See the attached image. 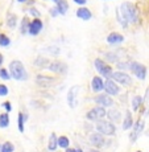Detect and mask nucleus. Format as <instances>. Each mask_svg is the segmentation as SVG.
I'll return each mask as SVG.
<instances>
[{
    "label": "nucleus",
    "instance_id": "nucleus-1",
    "mask_svg": "<svg viewBox=\"0 0 149 152\" xmlns=\"http://www.w3.org/2000/svg\"><path fill=\"white\" fill-rule=\"evenodd\" d=\"M9 70H11V75L15 78L16 81H25L27 80V72L25 68L20 61H12L9 64Z\"/></svg>",
    "mask_w": 149,
    "mask_h": 152
},
{
    "label": "nucleus",
    "instance_id": "nucleus-2",
    "mask_svg": "<svg viewBox=\"0 0 149 152\" xmlns=\"http://www.w3.org/2000/svg\"><path fill=\"white\" fill-rule=\"evenodd\" d=\"M120 12L121 16L124 17L127 21L129 23H136L137 21V12H136V7L132 4V3H123L120 7Z\"/></svg>",
    "mask_w": 149,
    "mask_h": 152
},
{
    "label": "nucleus",
    "instance_id": "nucleus-3",
    "mask_svg": "<svg viewBox=\"0 0 149 152\" xmlns=\"http://www.w3.org/2000/svg\"><path fill=\"white\" fill-rule=\"evenodd\" d=\"M96 130L99 134L102 135H107V136H112L116 132V127L113 126V123L111 122H106V121H99L96 123Z\"/></svg>",
    "mask_w": 149,
    "mask_h": 152
},
{
    "label": "nucleus",
    "instance_id": "nucleus-4",
    "mask_svg": "<svg viewBox=\"0 0 149 152\" xmlns=\"http://www.w3.org/2000/svg\"><path fill=\"white\" fill-rule=\"evenodd\" d=\"M87 119H90V121H102V119L106 116V109L102 106H98V107H94V109H91L87 113Z\"/></svg>",
    "mask_w": 149,
    "mask_h": 152
},
{
    "label": "nucleus",
    "instance_id": "nucleus-5",
    "mask_svg": "<svg viewBox=\"0 0 149 152\" xmlns=\"http://www.w3.org/2000/svg\"><path fill=\"white\" fill-rule=\"evenodd\" d=\"M94 66L96 68V70H98L99 73H100L103 77H112V69H111V66L108 65H106V62L104 61H102V60H95L94 61Z\"/></svg>",
    "mask_w": 149,
    "mask_h": 152
},
{
    "label": "nucleus",
    "instance_id": "nucleus-6",
    "mask_svg": "<svg viewBox=\"0 0 149 152\" xmlns=\"http://www.w3.org/2000/svg\"><path fill=\"white\" fill-rule=\"evenodd\" d=\"M131 70H132L133 74H135L139 80H144L145 75H147V69L140 62H131Z\"/></svg>",
    "mask_w": 149,
    "mask_h": 152
},
{
    "label": "nucleus",
    "instance_id": "nucleus-7",
    "mask_svg": "<svg viewBox=\"0 0 149 152\" xmlns=\"http://www.w3.org/2000/svg\"><path fill=\"white\" fill-rule=\"evenodd\" d=\"M95 103H98L102 107H110L113 104V101L108 94H100L98 97H95Z\"/></svg>",
    "mask_w": 149,
    "mask_h": 152
},
{
    "label": "nucleus",
    "instance_id": "nucleus-8",
    "mask_svg": "<svg viewBox=\"0 0 149 152\" xmlns=\"http://www.w3.org/2000/svg\"><path fill=\"white\" fill-rule=\"evenodd\" d=\"M104 90H106V94H108V95H118L119 91H120L119 86L111 80H107L104 82Z\"/></svg>",
    "mask_w": 149,
    "mask_h": 152
},
{
    "label": "nucleus",
    "instance_id": "nucleus-9",
    "mask_svg": "<svg viewBox=\"0 0 149 152\" xmlns=\"http://www.w3.org/2000/svg\"><path fill=\"white\" fill-rule=\"evenodd\" d=\"M112 78L116 81V82L121 83V85H131V77L127 74V73H123V72H116L112 74Z\"/></svg>",
    "mask_w": 149,
    "mask_h": 152
},
{
    "label": "nucleus",
    "instance_id": "nucleus-10",
    "mask_svg": "<svg viewBox=\"0 0 149 152\" xmlns=\"http://www.w3.org/2000/svg\"><path fill=\"white\" fill-rule=\"evenodd\" d=\"M36 80H37V85H40V86H42V87H50V86H53V85L55 83L54 78L48 77V75H41V74H39Z\"/></svg>",
    "mask_w": 149,
    "mask_h": 152
},
{
    "label": "nucleus",
    "instance_id": "nucleus-11",
    "mask_svg": "<svg viewBox=\"0 0 149 152\" xmlns=\"http://www.w3.org/2000/svg\"><path fill=\"white\" fill-rule=\"evenodd\" d=\"M78 90H79V86H75L71 87L68 94V101H69V106L70 107H74L77 104V94H78Z\"/></svg>",
    "mask_w": 149,
    "mask_h": 152
},
{
    "label": "nucleus",
    "instance_id": "nucleus-12",
    "mask_svg": "<svg viewBox=\"0 0 149 152\" xmlns=\"http://www.w3.org/2000/svg\"><path fill=\"white\" fill-rule=\"evenodd\" d=\"M49 70L53 73H65L66 72V65L61 61H54L49 65Z\"/></svg>",
    "mask_w": 149,
    "mask_h": 152
},
{
    "label": "nucleus",
    "instance_id": "nucleus-13",
    "mask_svg": "<svg viewBox=\"0 0 149 152\" xmlns=\"http://www.w3.org/2000/svg\"><path fill=\"white\" fill-rule=\"evenodd\" d=\"M42 29V23H41L40 19H34L33 21L31 23V27H29V33L36 36V34L40 33V31Z\"/></svg>",
    "mask_w": 149,
    "mask_h": 152
},
{
    "label": "nucleus",
    "instance_id": "nucleus-14",
    "mask_svg": "<svg viewBox=\"0 0 149 152\" xmlns=\"http://www.w3.org/2000/svg\"><path fill=\"white\" fill-rule=\"evenodd\" d=\"M90 143L94 147H102L104 144V138L102 134H91L90 135Z\"/></svg>",
    "mask_w": 149,
    "mask_h": 152
},
{
    "label": "nucleus",
    "instance_id": "nucleus-15",
    "mask_svg": "<svg viewBox=\"0 0 149 152\" xmlns=\"http://www.w3.org/2000/svg\"><path fill=\"white\" fill-rule=\"evenodd\" d=\"M91 89H92V91H95V93L102 91V90L104 89L103 80H102L100 77H94L92 81H91Z\"/></svg>",
    "mask_w": 149,
    "mask_h": 152
},
{
    "label": "nucleus",
    "instance_id": "nucleus-16",
    "mask_svg": "<svg viewBox=\"0 0 149 152\" xmlns=\"http://www.w3.org/2000/svg\"><path fill=\"white\" fill-rule=\"evenodd\" d=\"M123 41H124V37H123L120 33H116V32H112V33L108 34V37H107V42H110V44H119Z\"/></svg>",
    "mask_w": 149,
    "mask_h": 152
},
{
    "label": "nucleus",
    "instance_id": "nucleus-17",
    "mask_svg": "<svg viewBox=\"0 0 149 152\" xmlns=\"http://www.w3.org/2000/svg\"><path fill=\"white\" fill-rule=\"evenodd\" d=\"M77 16L79 17V19H82V20H90L91 19V12H90L87 8L82 7V8H79V10L77 11Z\"/></svg>",
    "mask_w": 149,
    "mask_h": 152
},
{
    "label": "nucleus",
    "instance_id": "nucleus-18",
    "mask_svg": "<svg viewBox=\"0 0 149 152\" xmlns=\"http://www.w3.org/2000/svg\"><path fill=\"white\" fill-rule=\"evenodd\" d=\"M142 128H144V122L142 121H140L139 123H137L136 126H135V130H133V132H132V135H131V139L132 140H135L137 136L140 135V132L142 131Z\"/></svg>",
    "mask_w": 149,
    "mask_h": 152
},
{
    "label": "nucleus",
    "instance_id": "nucleus-19",
    "mask_svg": "<svg viewBox=\"0 0 149 152\" xmlns=\"http://www.w3.org/2000/svg\"><path fill=\"white\" fill-rule=\"evenodd\" d=\"M133 124V121H132V115H131L129 111H127L125 114V118H124V123H123V128L124 130H129Z\"/></svg>",
    "mask_w": 149,
    "mask_h": 152
},
{
    "label": "nucleus",
    "instance_id": "nucleus-20",
    "mask_svg": "<svg viewBox=\"0 0 149 152\" xmlns=\"http://www.w3.org/2000/svg\"><path fill=\"white\" fill-rule=\"evenodd\" d=\"M68 8H69V5H68V1H66V0H58L57 10L61 15H65L66 11H68Z\"/></svg>",
    "mask_w": 149,
    "mask_h": 152
},
{
    "label": "nucleus",
    "instance_id": "nucleus-21",
    "mask_svg": "<svg viewBox=\"0 0 149 152\" xmlns=\"http://www.w3.org/2000/svg\"><path fill=\"white\" fill-rule=\"evenodd\" d=\"M58 147V138L55 136V134H52L50 138H49V145L48 148L50 151H55V148Z\"/></svg>",
    "mask_w": 149,
    "mask_h": 152
},
{
    "label": "nucleus",
    "instance_id": "nucleus-22",
    "mask_svg": "<svg viewBox=\"0 0 149 152\" xmlns=\"http://www.w3.org/2000/svg\"><path fill=\"white\" fill-rule=\"evenodd\" d=\"M107 115H108L110 121H112V122H119L120 121V118H121L120 113H119L118 110H111V111L107 113Z\"/></svg>",
    "mask_w": 149,
    "mask_h": 152
},
{
    "label": "nucleus",
    "instance_id": "nucleus-23",
    "mask_svg": "<svg viewBox=\"0 0 149 152\" xmlns=\"http://www.w3.org/2000/svg\"><path fill=\"white\" fill-rule=\"evenodd\" d=\"M69 144H70V142H69L68 136H60V138H58V147L66 148V150H68Z\"/></svg>",
    "mask_w": 149,
    "mask_h": 152
},
{
    "label": "nucleus",
    "instance_id": "nucleus-24",
    "mask_svg": "<svg viewBox=\"0 0 149 152\" xmlns=\"http://www.w3.org/2000/svg\"><path fill=\"white\" fill-rule=\"evenodd\" d=\"M8 124H9V118H8V114L4 113L0 115V127L1 128H5L8 127Z\"/></svg>",
    "mask_w": 149,
    "mask_h": 152
},
{
    "label": "nucleus",
    "instance_id": "nucleus-25",
    "mask_svg": "<svg viewBox=\"0 0 149 152\" xmlns=\"http://www.w3.org/2000/svg\"><path fill=\"white\" fill-rule=\"evenodd\" d=\"M29 27H31V23H29V20L27 17H24L21 21V28H20L21 33H27V32H29Z\"/></svg>",
    "mask_w": 149,
    "mask_h": 152
},
{
    "label": "nucleus",
    "instance_id": "nucleus-26",
    "mask_svg": "<svg viewBox=\"0 0 149 152\" xmlns=\"http://www.w3.org/2000/svg\"><path fill=\"white\" fill-rule=\"evenodd\" d=\"M141 102H142V98L139 97V95H136V97H133L132 99V107L133 110H137L140 106H141Z\"/></svg>",
    "mask_w": 149,
    "mask_h": 152
},
{
    "label": "nucleus",
    "instance_id": "nucleus-27",
    "mask_svg": "<svg viewBox=\"0 0 149 152\" xmlns=\"http://www.w3.org/2000/svg\"><path fill=\"white\" fill-rule=\"evenodd\" d=\"M1 151L3 152H13L15 151V147H13V144L11 142H5L4 144L1 145Z\"/></svg>",
    "mask_w": 149,
    "mask_h": 152
},
{
    "label": "nucleus",
    "instance_id": "nucleus-28",
    "mask_svg": "<svg viewBox=\"0 0 149 152\" xmlns=\"http://www.w3.org/2000/svg\"><path fill=\"white\" fill-rule=\"evenodd\" d=\"M27 119V115L24 114H19V131L24 132V121Z\"/></svg>",
    "mask_w": 149,
    "mask_h": 152
},
{
    "label": "nucleus",
    "instance_id": "nucleus-29",
    "mask_svg": "<svg viewBox=\"0 0 149 152\" xmlns=\"http://www.w3.org/2000/svg\"><path fill=\"white\" fill-rule=\"evenodd\" d=\"M11 44V40L8 39L5 34H0V45L1 46H8Z\"/></svg>",
    "mask_w": 149,
    "mask_h": 152
},
{
    "label": "nucleus",
    "instance_id": "nucleus-30",
    "mask_svg": "<svg viewBox=\"0 0 149 152\" xmlns=\"http://www.w3.org/2000/svg\"><path fill=\"white\" fill-rule=\"evenodd\" d=\"M7 24H8V27H9V28H15V25H16V17H15L13 15L8 17Z\"/></svg>",
    "mask_w": 149,
    "mask_h": 152
},
{
    "label": "nucleus",
    "instance_id": "nucleus-31",
    "mask_svg": "<svg viewBox=\"0 0 149 152\" xmlns=\"http://www.w3.org/2000/svg\"><path fill=\"white\" fill-rule=\"evenodd\" d=\"M0 77H1L3 80H9L11 74H8V72L5 69H0Z\"/></svg>",
    "mask_w": 149,
    "mask_h": 152
},
{
    "label": "nucleus",
    "instance_id": "nucleus-32",
    "mask_svg": "<svg viewBox=\"0 0 149 152\" xmlns=\"http://www.w3.org/2000/svg\"><path fill=\"white\" fill-rule=\"evenodd\" d=\"M8 94V87L5 86V85H0V95L1 97H4V95Z\"/></svg>",
    "mask_w": 149,
    "mask_h": 152
},
{
    "label": "nucleus",
    "instance_id": "nucleus-33",
    "mask_svg": "<svg viewBox=\"0 0 149 152\" xmlns=\"http://www.w3.org/2000/svg\"><path fill=\"white\" fill-rule=\"evenodd\" d=\"M3 106L5 107V110H7V111H11V110H12V106H11V103H9V102H5V103L3 104Z\"/></svg>",
    "mask_w": 149,
    "mask_h": 152
},
{
    "label": "nucleus",
    "instance_id": "nucleus-34",
    "mask_svg": "<svg viewBox=\"0 0 149 152\" xmlns=\"http://www.w3.org/2000/svg\"><path fill=\"white\" fill-rule=\"evenodd\" d=\"M77 4H81V5H83V4H86V1L87 0H74Z\"/></svg>",
    "mask_w": 149,
    "mask_h": 152
},
{
    "label": "nucleus",
    "instance_id": "nucleus-35",
    "mask_svg": "<svg viewBox=\"0 0 149 152\" xmlns=\"http://www.w3.org/2000/svg\"><path fill=\"white\" fill-rule=\"evenodd\" d=\"M29 12H31L32 15H34V16H36V17H39V16H40V13L37 12L36 10H31V11H29Z\"/></svg>",
    "mask_w": 149,
    "mask_h": 152
},
{
    "label": "nucleus",
    "instance_id": "nucleus-36",
    "mask_svg": "<svg viewBox=\"0 0 149 152\" xmlns=\"http://www.w3.org/2000/svg\"><path fill=\"white\" fill-rule=\"evenodd\" d=\"M57 12H58V10H52V11H50V13L53 15V16H55V15H57Z\"/></svg>",
    "mask_w": 149,
    "mask_h": 152
},
{
    "label": "nucleus",
    "instance_id": "nucleus-37",
    "mask_svg": "<svg viewBox=\"0 0 149 152\" xmlns=\"http://www.w3.org/2000/svg\"><path fill=\"white\" fill-rule=\"evenodd\" d=\"M1 64H3V56L0 54V65H1Z\"/></svg>",
    "mask_w": 149,
    "mask_h": 152
},
{
    "label": "nucleus",
    "instance_id": "nucleus-38",
    "mask_svg": "<svg viewBox=\"0 0 149 152\" xmlns=\"http://www.w3.org/2000/svg\"><path fill=\"white\" fill-rule=\"evenodd\" d=\"M17 1H20V3H24V1H27V0H17Z\"/></svg>",
    "mask_w": 149,
    "mask_h": 152
},
{
    "label": "nucleus",
    "instance_id": "nucleus-39",
    "mask_svg": "<svg viewBox=\"0 0 149 152\" xmlns=\"http://www.w3.org/2000/svg\"><path fill=\"white\" fill-rule=\"evenodd\" d=\"M90 152H98V151H94V150H92V151H90Z\"/></svg>",
    "mask_w": 149,
    "mask_h": 152
},
{
    "label": "nucleus",
    "instance_id": "nucleus-40",
    "mask_svg": "<svg viewBox=\"0 0 149 152\" xmlns=\"http://www.w3.org/2000/svg\"><path fill=\"white\" fill-rule=\"evenodd\" d=\"M0 152H3V151H1V145H0Z\"/></svg>",
    "mask_w": 149,
    "mask_h": 152
},
{
    "label": "nucleus",
    "instance_id": "nucleus-41",
    "mask_svg": "<svg viewBox=\"0 0 149 152\" xmlns=\"http://www.w3.org/2000/svg\"><path fill=\"white\" fill-rule=\"evenodd\" d=\"M137 152H141V151H137Z\"/></svg>",
    "mask_w": 149,
    "mask_h": 152
}]
</instances>
